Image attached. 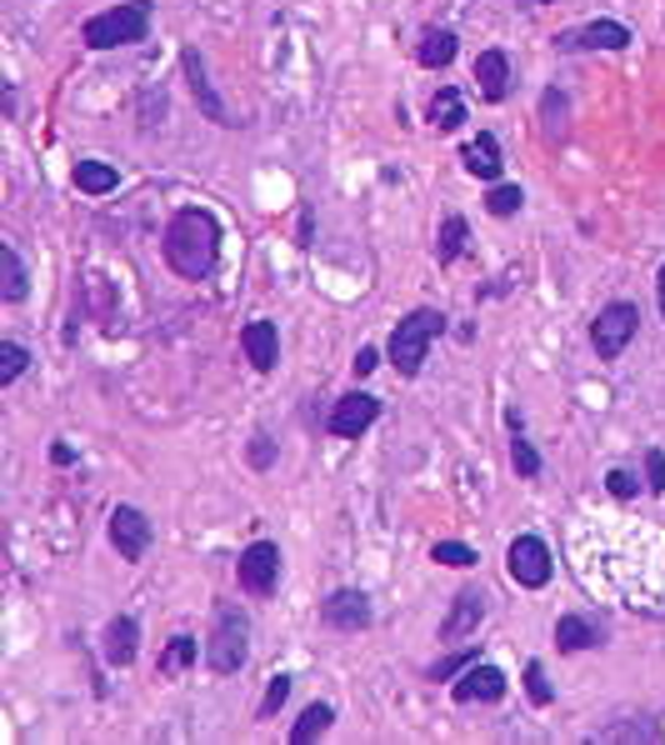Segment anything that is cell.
I'll return each instance as SVG.
<instances>
[{"label": "cell", "instance_id": "cell-24", "mask_svg": "<svg viewBox=\"0 0 665 745\" xmlns=\"http://www.w3.org/2000/svg\"><path fill=\"white\" fill-rule=\"evenodd\" d=\"M331 721H335V710L325 706V700H316V706H306L300 710V721L290 725V745H310L316 735H325L331 731Z\"/></svg>", "mask_w": 665, "mask_h": 745}, {"label": "cell", "instance_id": "cell-17", "mask_svg": "<svg viewBox=\"0 0 665 745\" xmlns=\"http://www.w3.org/2000/svg\"><path fill=\"white\" fill-rule=\"evenodd\" d=\"M240 345H246V360L256 370H275L281 360V335H275V320H250L240 331Z\"/></svg>", "mask_w": 665, "mask_h": 745}, {"label": "cell", "instance_id": "cell-7", "mask_svg": "<svg viewBox=\"0 0 665 745\" xmlns=\"http://www.w3.org/2000/svg\"><path fill=\"white\" fill-rule=\"evenodd\" d=\"M236 580L246 595H275V586H281V545L250 541L236 560Z\"/></svg>", "mask_w": 665, "mask_h": 745}, {"label": "cell", "instance_id": "cell-23", "mask_svg": "<svg viewBox=\"0 0 665 745\" xmlns=\"http://www.w3.org/2000/svg\"><path fill=\"white\" fill-rule=\"evenodd\" d=\"M461 120H465V100L455 85H440L436 95H430V126L436 131H461Z\"/></svg>", "mask_w": 665, "mask_h": 745}, {"label": "cell", "instance_id": "cell-5", "mask_svg": "<svg viewBox=\"0 0 665 745\" xmlns=\"http://www.w3.org/2000/svg\"><path fill=\"white\" fill-rule=\"evenodd\" d=\"M636 326H641L636 300H610V306L595 316V326H591L595 355H601V360H620V355H626V345L636 341Z\"/></svg>", "mask_w": 665, "mask_h": 745}, {"label": "cell", "instance_id": "cell-1", "mask_svg": "<svg viewBox=\"0 0 665 745\" xmlns=\"http://www.w3.org/2000/svg\"><path fill=\"white\" fill-rule=\"evenodd\" d=\"M161 250H166V265L176 275H186V281H205V275L215 271V261H221V225H215L211 211L186 205V211L170 215Z\"/></svg>", "mask_w": 665, "mask_h": 745}, {"label": "cell", "instance_id": "cell-27", "mask_svg": "<svg viewBox=\"0 0 665 745\" xmlns=\"http://www.w3.org/2000/svg\"><path fill=\"white\" fill-rule=\"evenodd\" d=\"M511 465H515V475H521V481H535V475H541V450L531 446V440L521 436V430H511Z\"/></svg>", "mask_w": 665, "mask_h": 745}, {"label": "cell", "instance_id": "cell-28", "mask_svg": "<svg viewBox=\"0 0 665 745\" xmlns=\"http://www.w3.org/2000/svg\"><path fill=\"white\" fill-rule=\"evenodd\" d=\"M31 366V351L21 341H0V386H15Z\"/></svg>", "mask_w": 665, "mask_h": 745}, {"label": "cell", "instance_id": "cell-32", "mask_svg": "<svg viewBox=\"0 0 665 745\" xmlns=\"http://www.w3.org/2000/svg\"><path fill=\"white\" fill-rule=\"evenodd\" d=\"M471 661H480V651H475V646H465V651H455V655H440V661L430 665V681H455V675H461Z\"/></svg>", "mask_w": 665, "mask_h": 745}, {"label": "cell", "instance_id": "cell-2", "mask_svg": "<svg viewBox=\"0 0 665 745\" xmlns=\"http://www.w3.org/2000/svg\"><path fill=\"white\" fill-rule=\"evenodd\" d=\"M151 15H155L151 0H120V5H110V11L91 15V21L81 25V40H85L91 50L141 46V40L151 36Z\"/></svg>", "mask_w": 665, "mask_h": 745}, {"label": "cell", "instance_id": "cell-39", "mask_svg": "<svg viewBox=\"0 0 665 745\" xmlns=\"http://www.w3.org/2000/svg\"><path fill=\"white\" fill-rule=\"evenodd\" d=\"M376 366H380V351H376V345H366V351L356 355V376H370Z\"/></svg>", "mask_w": 665, "mask_h": 745}, {"label": "cell", "instance_id": "cell-36", "mask_svg": "<svg viewBox=\"0 0 665 745\" xmlns=\"http://www.w3.org/2000/svg\"><path fill=\"white\" fill-rule=\"evenodd\" d=\"M606 490H610L616 500H630L636 490H641V481H636L630 471H620V465H616V471H606Z\"/></svg>", "mask_w": 665, "mask_h": 745}, {"label": "cell", "instance_id": "cell-40", "mask_svg": "<svg viewBox=\"0 0 665 745\" xmlns=\"http://www.w3.org/2000/svg\"><path fill=\"white\" fill-rule=\"evenodd\" d=\"M71 461H75L71 446H50V465H71Z\"/></svg>", "mask_w": 665, "mask_h": 745}, {"label": "cell", "instance_id": "cell-38", "mask_svg": "<svg viewBox=\"0 0 665 745\" xmlns=\"http://www.w3.org/2000/svg\"><path fill=\"white\" fill-rule=\"evenodd\" d=\"M560 116H566V95L546 91V126H550V131H560Z\"/></svg>", "mask_w": 665, "mask_h": 745}, {"label": "cell", "instance_id": "cell-9", "mask_svg": "<svg viewBox=\"0 0 665 745\" xmlns=\"http://www.w3.org/2000/svg\"><path fill=\"white\" fill-rule=\"evenodd\" d=\"M506 690H511V681H506V671L490 661H471L461 671V681L451 686L455 706H496V700H506Z\"/></svg>", "mask_w": 665, "mask_h": 745}, {"label": "cell", "instance_id": "cell-29", "mask_svg": "<svg viewBox=\"0 0 665 745\" xmlns=\"http://www.w3.org/2000/svg\"><path fill=\"white\" fill-rule=\"evenodd\" d=\"M430 560H440V566H451V570H471L480 556L465 541H436L430 545Z\"/></svg>", "mask_w": 665, "mask_h": 745}, {"label": "cell", "instance_id": "cell-6", "mask_svg": "<svg viewBox=\"0 0 665 745\" xmlns=\"http://www.w3.org/2000/svg\"><path fill=\"white\" fill-rule=\"evenodd\" d=\"M506 570H511V580L525 586V591H546L550 576H556L550 545L541 541V535H515L511 551H506Z\"/></svg>", "mask_w": 665, "mask_h": 745}, {"label": "cell", "instance_id": "cell-10", "mask_svg": "<svg viewBox=\"0 0 665 745\" xmlns=\"http://www.w3.org/2000/svg\"><path fill=\"white\" fill-rule=\"evenodd\" d=\"M376 421H380V401H376V395L351 391V395H341V401L331 405L325 430H331V436H341V440H360L370 426H376Z\"/></svg>", "mask_w": 665, "mask_h": 745}, {"label": "cell", "instance_id": "cell-35", "mask_svg": "<svg viewBox=\"0 0 665 745\" xmlns=\"http://www.w3.org/2000/svg\"><path fill=\"white\" fill-rule=\"evenodd\" d=\"M285 696H290V675H275L271 686H265V700H261V721H271L275 710L285 706Z\"/></svg>", "mask_w": 665, "mask_h": 745}, {"label": "cell", "instance_id": "cell-31", "mask_svg": "<svg viewBox=\"0 0 665 745\" xmlns=\"http://www.w3.org/2000/svg\"><path fill=\"white\" fill-rule=\"evenodd\" d=\"M525 696H531V706H541V710L556 700V690H550L546 665H541V661H525Z\"/></svg>", "mask_w": 665, "mask_h": 745}, {"label": "cell", "instance_id": "cell-13", "mask_svg": "<svg viewBox=\"0 0 665 745\" xmlns=\"http://www.w3.org/2000/svg\"><path fill=\"white\" fill-rule=\"evenodd\" d=\"M321 620L331 630H345V636H356V630H366L370 620H376V611H370V601H366V591H331L321 601Z\"/></svg>", "mask_w": 665, "mask_h": 745}, {"label": "cell", "instance_id": "cell-19", "mask_svg": "<svg viewBox=\"0 0 665 745\" xmlns=\"http://www.w3.org/2000/svg\"><path fill=\"white\" fill-rule=\"evenodd\" d=\"M556 646L566 655L591 651V646H601V626H595L591 615H560L556 620Z\"/></svg>", "mask_w": 665, "mask_h": 745}, {"label": "cell", "instance_id": "cell-22", "mask_svg": "<svg viewBox=\"0 0 665 745\" xmlns=\"http://www.w3.org/2000/svg\"><path fill=\"white\" fill-rule=\"evenodd\" d=\"M0 296L11 300V306H21V300L31 296V275H25L15 246H0Z\"/></svg>", "mask_w": 665, "mask_h": 745}, {"label": "cell", "instance_id": "cell-25", "mask_svg": "<svg viewBox=\"0 0 665 745\" xmlns=\"http://www.w3.org/2000/svg\"><path fill=\"white\" fill-rule=\"evenodd\" d=\"M465 240H471V225H465V221H461V215H446V221H440V246H436L440 265H451V261H461V250H465Z\"/></svg>", "mask_w": 665, "mask_h": 745}, {"label": "cell", "instance_id": "cell-18", "mask_svg": "<svg viewBox=\"0 0 665 745\" xmlns=\"http://www.w3.org/2000/svg\"><path fill=\"white\" fill-rule=\"evenodd\" d=\"M461 161H465V170H471L475 180H500V166H506V161H500V141L490 131L475 135V141L461 151Z\"/></svg>", "mask_w": 665, "mask_h": 745}, {"label": "cell", "instance_id": "cell-8", "mask_svg": "<svg viewBox=\"0 0 665 745\" xmlns=\"http://www.w3.org/2000/svg\"><path fill=\"white\" fill-rule=\"evenodd\" d=\"M110 545H116V556L120 560H131V566H141L145 560V551H151V541H155V525L145 521V510H135V506H116L110 510Z\"/></svg>", "mask_w": 665, "mask_h": 745}, {"label": "cell", "instance_id": "cell-3", "mask_svg": "<svg viewBox=\"0 0 665 745\" xmlns=\"http://www.w3.org/2000/svg\"><path fill=\"white\" fill-rule=\"evenodd\" d=\"M440 331H446V310H430V306H420L405 320H395L391 345H385L395 370H401V376H420V366H426V355H430V341H436Z\"/></svg>", "mask_w": 665, "mask_h": 745}, {"label": "cell", "instance_id": "cell-20", "mask_svg": "<svg viewBox=\"0 0 665 745\" xmlns=\"http://www.w3.org/2000/svg\"><path fill=\"white\" fill-rule=\"evenodd\" d=\"M455 31H446V25H430L426 36H420V46H416V60L426 66V71H446L455 60Z\"/></svg>", "mask_w": 665, "mask_h": 745}, {"label": "cell", "instance_id": "cell-41", "mask_svg": "<svg viewBox=\"0 0 665 745\" xmlns=\"http://www.w3.org/2000/svg\"><path fill=\"white\" fill-rule=\"evenodd\" d=\"M655 306H661V320H665V265H661V275H655Z\"/></svg>", "mask_w": 665, "mask_h": 745}, {"label": "cell", "instance_id": "cell-30", "mask_svg": "<svg viewBox=\"0 0 665 745\" xmlns=\"http://www.w3.org/2000/svg\"><path fill=\"white\" fill-rule=\"evenodd\" d=\"M525 205V190L521 186H490V196H486V211L490 215H500V221H506V215H515Z\"/></svg>", "mask_w": 665, "mask_h": 745}, {"label": "cell", "instance_id": "cell-21", "mask_svg": "<svg viewBox=\"0 0 665 745\" xmlns=\"http://www.w3.org/2000/svg\"><path fill=\"white\" fill-rule=\"evenodd\" d=\"M71 180H75V190H81V196H110V190L120 186V170L106 166V161H75Z\"/></svg>", "mask_w": 665, "mask_h": 745}, {"label": "cell", "instance_id": "cell-26", "mask_svg": "<svg viewBox=\"0 0 665 745\" xmlns=\"http://www.w3.org/2000/svg\"><path fill=\"white\" fill-rule=\"evenodd\" d=\"M186 665H195V636H176V640H170L166 651H161V661H155V671H161V675H180Z\"/></svg>", "mask_w": 665, "mask_h": 745}, {"label": "cell", "instance_id": "cell-4", "mask_svg": "<svg viewBox=\"0 0 665 745\" xmlns=\"http://www.w3.org/2000/svg\"><path fill=\"white\" fill-rule=\"evenodd\" d=\"M250 655V615L240 605H221L215 611L211 640H205V665L215 675H236Z\"/></svg>", "mask_w": 665, "mask_h": 745}, {"label": "cell", "instance_id": "cell-34", "mask_svg": "<svg viewBox=\"0 0 665 745\" xmlns=\"http://www.w3.org/2000/svg\"><path fill=\"white\" fill-rule=\"evenodd\" d=\"M246 456H250V471H271V465H275V440L265 436V430H256Z\"/></svg>", "mask_w": 665, "mask_h": 745}, {"label": "cell", "instance_id": "cell-12", "mask_svg": "<svg viewBox=\"0 0 665 745\" xmlns=\"http://www.w3.org/2000/svg\"><path fill=\"white\" fill-rule=\"evenodd\" d=\"M630 40L636 36L620 21H591V25H575V31H560L556 50H566V56H575V50H626Z\"/></svg>", "mask_w": 665, "mask_h": 745}, {"label": "cell", "instance_id": "cell-11", "mask_svg": "<svg viewBox=\"0 0 665 745\" xmlns=\"http://www.w3.org/2000/svg\"><path fill=\"white\" fill-rule=\"evenodd\" d=\"M180 71H186V85H190V95H195V110H201L205 120H215V126H236L230 106L221 100V91L211 85V75H205L201 50H180Z\"/></svg>", "mask_w": 665, "mask_h": 745}, {"label": "cell", "instance_id": "cell-15", "mask_svg": "<svg viewBox=\"0 0 665 745\" xmlns=\"http://www.w3.org/2000/svg\"><path fill=\"white\" fill-rule=\"evenodd\" d=\"M475 85H480V95L490 106L511 100V56L506 50H480L475 56Z\"/></svg>", "mask_w": 665, "mask_h": 745}, {"label": "cell", "instance_id": "cell-37", "mask_svg": "<svg viewBox=\"0 0 665 745\" xmlns=\"http://www.w3.org/2000/svg\"><path fill=\"white\" fill-rule=\"evenodd\" d=\"M661 741V731H651V725H610V731H601V741Z\"/></svg>", "mask_w": 665, "mask_h": 745}, {"label": "cell", "instance_id": "cell-14", "mask_svg": "<svg viewBox=\"0 0 665 745\" xmlns=\"http://www.w3.org/2000/svg\"><path fill=\"white\" fill-rule=\"evenodd\" d=\"M486 620V591H475V586H465V591H455L451 611H446V620H440V640H465L475 636V626Z\"/></svg>", "mask_w": 665, "mask_h": 745}, {"label": "cell", "instance_id": "cell-16", "mask_svg": "<svg viewBox=\"0 0 665 745\" xmlns=\"http://www.w3.org/2000/svg\"><path fill=\"white\" fill-rule=\"evenodd\" d=\"M100 655H106V665H116V671H126V665L141 655V626H135L131 615H116L106 626V636H100Z\"/></svg>", "mask_w": 665, "mask_h": 745}, {"label": "cell", "instance_id": "cell-33", "mask_svg": "<svg viewBox=\"0 0 665 745\" xmlns=\"http://www.w3.org/2000/svg\"><path fill=\"white\" fill-rule=\"evenodd\" d=\"M645 490H651V496H665V450L661 446L645 450Z\"/></svg>", "mask_w": 665, "mask_h": 745}, {"label": "cell", "instance_id": "cell-42", "mask_svg": "<svg viewBox=\"0 0 665 745\" xmlns=\"http://www.w3.org/2000/svg\"><path fill=\"white\" fill-rule=\"evenodd\" d=\"M531 5H556V0H531Z\"/></svg>", "mask_w": 665, "mask_h": 745}]
</instances>
